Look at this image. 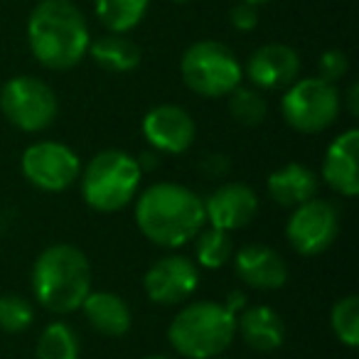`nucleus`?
Returning a JSON list of instances; mask_svg holds the SVG:
<instances>
[{
	"instance_id": "obj_17",
	"label": "nucleus",
	"mask_w": 359,
	"mask_h": 359,
	"mask_svg": "<svg viewBox=\"0 0 359 359\" xmlns=\"http://www.w3.org/2000/svg\"><path fill=\"white\" fill-rule=\"evenodd\" d=\"M236 332L256 352H273L283 344L285 325L283 318L269 305H254L236 315Z\"/></svg>"
},
{
	"instance_id": "obj_32",
	"label": "nucleus",
	"mask_w": 359,
	"mask_h": 359,
	"mask_svg": "<svg viewBox=\"0 0 359 359\" xmlns=\"http://www.w3.org/2000/svg\"><path fill=\"white\" fill-rule=\"evenodd\" d=\"M244 303H246L244 293H239V290H236V293H231V295H229V303H226V308H229L231 313H236L239 308H244Z\"/></svg>"
},
{
	"instance_id": "obj_19",
	"label": "nucleus",
	"mask_w": 359,
	"mask_h": 359,
	"mask_svg": "<svg viewBox=\"0 0 359 359\" xmlns=\"http://www.w3.org/2000/svg\"><path fill=\"white\" fill-rule=\"evenodd\" d=\"M89 325L96 332L106 334V337H121L130 330L133 315L130 308L121 295L109 293V290H99V293H89L81 303Z\"/></svg>"
},
{
	"instance_id": "obj_7",
	"label": "nucleus",
	"mask_w": 359,
	"mask_h": 359,
	"mask_svg": "<svg viewBox=\"0 0 359 359\" xmlns=\"http://www.w3.org/2000/svg\"><path fill=\"white\" fill-rule=\"evenodd\" d=\"M285 123L298 133H320L330 128L339 116L337 86L320 76L295 79L280 101Z\"/></svg>"
},
{
	"instance_id": "obj_6",
	"label": "nucleus",
	"mask_w": 359,
	"mask_h": 359,
	"mask_svg": "<svg viewBox=\"0 0 359 359\" xmlns=\"http://www.w3.org/2000/svg\"><path fill=\"white\" fill-rule=\"evenodd\" d=\"M182 81L195 94L207 99L229 96L241 84V65L226 45L217 40H202L187 47L180 62Z\"/></svg>"
},
{
	"instance_id": "obj_9",
	"label": "nucleus",
	"mask_w": 359,
	"mask_h": 359,
	"mask_svg": "<svg viewBox=\"0 0 359 359\" xmlns=\"http://www.w3.org/2000/svg\"><path fill=\"white\" fill-rule=\"evenodd\" d=\"M22 175L45 192H65L81 175V163L72 148L57 140H42L22 153Z\"/></svg>"
},
{
	"instance_id": "obj_29",
	"label": "nucleus",
	"mask_w": 359,
	"mask_h": 359,
	"mask_svg": "<svg viewBox=\"0 0 359 359\" xmlns=\"http://www.w3.org/2000/svg\"><path fill=\"white\" fill-rule=\"evenodd\" d=\"M200 172L210 180H219L229 172V158L222 153H210L200 160Z\"/></svg>"
},
{
	"instance_id": "obj_24",
	"label": "nucleus",
	"mask_w": 359,
	"mask_h": 359,
	"mask_svg": "<svg viewBox=\"0 0 359 359\" xmlns=\"http://www.w3.org/2000/svg\"><path fill=\"white\" fill-rule=\"evenodd\" d=\"M330 323H332V332L337 339L347 347H357L359 344V298L357 295H344L332 305L330 313Z\"/></svg>"
},
{
	"instance_id": "obj_26",
	"label": "nucleus",
	"mask_w": 359,
	"mask_h": 359,
	"mask_svg": "<svg viewBox=\"0 0 359 359\" xmlns=\"http://www.w3.org/2000/svg\"><path fill=\"white\" fill-rule=\"evenodd\" d=\"M35 320V310L22 295H0V330L22 332Z\"/></svg>"
},
{
	"instance_id": "obj_16",
	"label": "nucleus",
	"mask_w": 359,
	"mask_h": 359,
	"mask_svg": "<svg viewBox=\"0 0 359 359\" xmlns=\"http://www.w3.org/2000/svg\"><path fill=\"white\" fill-rule=\"evenodd\" d=\"M357 150H359V130L349 128L339 133L327 148L323 160V180L342 197H354L359 192L357 177Z\"/></svg>"
},
{
	"instance_id": "obj_35",
	"label": "nucleus",
	"mask_w": 359,
	"mask_h": 359,
	"mask_svg": "<svg viewBox=\"0 0 359 359\" xmlns=\"http://www.w3.org/2000/svg\"><path fill=\"white\" fill-rule=\"evenodd\" d=\"M172 3H187V0H172Z\"/></svg>"
},
{
	"instance_id": "obj_11",
	"label": "nucleus",
	"mask_w": 359,
	"mask_h": 359,
	"mask_svg": "<svg viewBox=\"0 0 359 359\" xmlns=\"http://www.w3.org/2000/svg\"><path fill=\"white\" fill-rule=\"evenodd\" d=\"M200 283V269L187 256H165L145 271L143 288L158 305L185 303Z\"/></svg>"
},
{
	"instance_id": "obj_12",
	"label": "nucleus",
	"mask_w": 359,
	"mask_h": 359,
	"mask_svg": "<svg viewBox=\"0 0 359 359\" xmlns=\"http://www.w3.org/2000/svg\"><path fill=\"white\" fill-rule=\"evenodd\" d=\"M143 135L148 145L158 153L180 155L195 143V121L185 109L175 104H160L145 114Z\"/></svg>"
},
{
	"instance_id": "obj_14",
	"label": "nucleus",
	"mask_w": 359,
	"mask_h": 359,
	"mask_svg": "<svg viewBox=\"0 0 359 359\" xmlns=\"http://www.w3.org/2000/svg\"><path fill=\"white\" fill-rule=\"evenodd\" d=\"M300 74V57L293 47L269 42L246 62V76L259 89H288Z\"/></svg>"
},
{
	"instance_id": "obj_25",
	"label": "nucleus",
	"mask_w": 359,
	"mask_h": 359,
	"mask_svg": "<svg viewBox=\"0 0 359 359\" xmlns=\"http://www.w3.org/2000/svg\"><path fill=\"white\" fill-rule=\"evenodd\" d=\"M229 111L236 123L241 126H259L266 118V99L259 89L251 86H236L229 94Z\"/></svg>"
},
{
	"instance_id": "obj_13",
	"label": "nucleus",
	"mask_w": 359,
	"mask_h": 359,
	"mask_svg": "<svg viewBox=\"0 0 359 359\" xmlns=\"http://www.w3.org/2000/svg\"><path fill=\"white\" fill-rule=\"evenodd\" d=\"M259 212V197L244 182H226L205 200V219L222 231L251 224Z\"/></svg>"
},
{
	"instance_id": "obj_10",
	"label": "nucleus",
	"mask_w": 359,
	"mask_h": 359,
	"mask_svg": "<svg viewBox=\"0 0 359 359\" xmlns=\"http://www.w3.org/2000/svg\"><path fill=\"white\" fill-rule=\"evenodd\" d=\"M339 234V215L327 200L303 202L293 210L285 226L290 246L303 256H318L334 244Z\"/></svg>"
},
{
	"instance_id": "obj_18",
	"label": "nucleus",
	"mask_w": 359,
	"mask_h": 359,
	"mask_svg": "<svg viewBox=\"0 0 359 359\" xmlns=\"http://www.w3.org/2000/svg\"><path fill=\"white\" fill-rule=\"evenodd\" d=\"M269 195L280 207H298L318 195V175L300 163H288L269 175Z\"/></svg>"
},
{
	"instance_id": "obj_23",
	"label": "nucleus",
	"mask_w": 359,
	"mask_h": 359,
	"mask_svg": "<svg viewBox=\"0 0 359 359\" xmlns=\"http://www.w3.org/2000/svg\"><path fill=\"white\" fill-rule=\"evenodd\" d=\"M37 359H79V337L67 323H52L42 330Z\"/></svg>"
},
{
	"instance_id": "obj_1",
	"label": "nucleus",
	"mask_w": 359,
	"mask_h": 359,
	"mask_svg": "<svg viewBox=\"0 0 359 359\" xmlns=\"http://www.w3.org/2000/svg\"><path fill=\"white\" fill-rule=\"evenodd\" d=\"M205 222L202 197L177 182H155L135 200V224L140 234L165 249L190 244Z\"/></svg>"
},
{
	"instance_id": "obj_36",
	"label": "nucleus",
	"mask_w": 359,
	"mask_h": 359,
	"mask_svg": "<svg viewBox=\"0 0 359 359\" xmlns=\"http://www.w3.org/2000/svg\"><path fill=\"white\" fill-rule=\"evenodd\" d=\"M215 359H219V357H215Z\"/></svg>"
},
{
	"instance_id": "obj_15",
	"label": "nucleus",
	"mask_w": 359,
	"mask_h": 359,
	"mask_svg": "<svg viewBox=\"0 0 359 359\" xmlns=\"http://www.w3.org/2000/svg\"><path fill=\"white\" fill-rule=\"evenodd\" d=\"M234 271L241 278V283L259 290L283 288L288 280V266H285L283 256L264 244H249L241 251H236Z\"/></svg>"
},
{
	"instance_id": "obj_34",
	"label": "nucleus",
	"mask_w": 359,
	"mask_h": 359,
	"mask_svg": "<svg viewBox=\"0 0 359 359\" xmlns=\"http://www.w3.org/2000/svg\"><path fill=\"white\" fill-rule=\"evenodd\" d=\"M145 359H170V357H163V354H153V357H145Z\"/></svg>"
},
{
	"instance_id": "obj_33",
	"label": "nucleus",
	"mask_w": 359,
	"mask_h": 359,
	"mask_svg": "<svg viewBox=\"0 0 359 359\" xmlns=\"http://www.w3.org/2000/svg\"><path fill=\"white\" fill-rule=\"evenodd\" d=\"M244 3H251V6H264V3H271V0H244Z\"/></svg>"
},
{
	"instance_id": "obj_22",
	"label": "nucleus",
	"mask_w": 359,
	"mask_h": 359,
	"mask_svg": "<svg viewBox=\"0 0 359 359\" xmlns=\"http://www.w3.org/2000/svg\"><path fill=\"white\" fill-rule=\"evenodd\" d=\"M192 241H195L197 266L215 271V269H222L224 264H229L231 251H234L229 231H222V229H217V226H210V229L202 226L200 234Z\"/></svg>"
},
{
	"instance_id": "obj_27",
	"label": "nucleus",
	"mask_w": 359,
	"mask_h": 359,
	"mask_svg": "<svg viewBox=\"0 0 359 359\" xmlns=\"http://www.w3.org/2000/svg\"><path fill=\"white\" fill-rule=\"evenodd\" d=\"M318 69H320V74H318L320 79L330 81V84H337V81L347 74L349 60L342 50H327V52H323V57H320Z\"/></svg>"
},
{
	"instance_id": "obj_21",
	"label": "nucleus",
	"mask_w": 359,
	"mask_h": 359,
	"mask_svg": "<svg viewBox=\"0 0 359 359\" xmlns=\"http://www.w3.org/2000/svg\"><path fill=\"white\" fill-rule=\"evenodd\" d=\"M150 0H94L96 15L109 32H128L148 13Z\"/></svg>"
},
{
	"instance_id": "obj_30",
	"label": "nucleus",
	"mask_w": 359,
	"mask_h": 359,
	"mask_svg": "<svg viewBox=\"0 0 359 359\" xmlns=\"http://www.w3.org/2000/svg\"><path fill=\"white\" fill-rule=\"evenodd\" d=\"M135 163H138L140 172L155 170V165H158V150H145V153H140V158H135Z\"/></svg>"
},
{
	"instance_id": "obj_5",
	"label": "nucleus",
	"mask_w": 359,
	"mask_h": 359,
	"mask_svg": "<svg viewBox=\"0 0 359 359\" xmlns=\"http://www.w3.org/2000/svg\"><path fill=\"white\" fill-rule=\"evenodd\" d=\"M140 172L135 158L123 150H101L89 160L81 175V197L96 212L123 210L135 200L140 187Z\"/></svg>"
},
{
	"instance_id": "obj_3",
	"label": "nucleus",
	"mask_w": 359,
	"mask_h": 359,
	"mask_svg": "<svg viewBox=\"0 0 359 359\" xmlns=\"http://www.w3.org/2000/svg\"><path fill=\"white\" fill-rule=\"evenodd\" d=\"M32 293L52 313H74L91 293V266L84 251L72 244H55L32 266Z\"/></svg>"
},
{
	"instance_id": "obj_20",
	"label": "nucleus",
	"mask_w": 359,
	"mask_h": 359,
	"mask_svg": "<svg viewBox=\"0 0 359 359\" xmlns=\"http://www.w3.org/2000/svg\"><path fill=\"white\" fill-rule=\"evenodd\" d=\"M89 55L99 67H104L106 72H116V74L133 72L143 60L140 47L123 32H109V35L89 42Z\"/></svg>"
},
{
	"instance_id": "obj_2",
	"label": "nucleus",
	"mask_w": 359,
	"mask_h": 359,
	"mask_svg": "<svg viewBox=\"0 0 359 359\" xmlns=\"http://www.w3.org/2000/svg\"><path fill=\"white\" fill-rule=\"evenodd\" d=\"M27 42L47 69H72L89 52V25L72 0H40L27 20Z\"/></svg>"
},
{
	"instance_id": "obj_4",
	"label": "nucleus",
	"mask_w": 359,
	"mask_h": 359,
	"mask_svg": "<svg viewBox=\"0 0 359 359\" xmlns=\"http://www.w3.org/2000/svg\"><path fill=\"white\" fill-rule=\"evenodd\" d=\"M236 313L224 303L200 300L180 310L168 327V339L185 359H215L234 342Z\"/></svg>"
},
{
	"instance_id": "obj_31",
	"label": "nucleus",
	"mask_w": 359,
	"mask_h": 359,
	"mask_svg": "<svg viewBox=\"0 0 359 359\" xmlns=\"http://www.w3.org/2000/svg\"><path fill=\"white\" fill-rule=\"evenodd\" d=\"M347 109L352 116L359 114V84L354 81V84H349V91H347Z\"/></svg>"
},
{
	"instance_id": "obj_8",
	"label": "nucleus",
	"mask_w": 359,
	"mask_h": 359,
	"mask_svg": "<svg viewBox=\"0 0 359 359\" xmlns=\"http://www.w3.org/2000/svg\"><path fill=\"white\" fill-rule=\"evenodd\" d=\"M0 109L15 128L37 133L57 118V96L37 76H15L0 89Z\"/></svg>"
},
{
	"instance_id": "obj_28",
	"label": "nucleus",
	"mask_w": 359,
	"mask_h": 359,
	"mask_svg": "<svg viewBox=\"0 0 359 359\" xmlns=\"http://www.w3.org/2000/svg\"><path fill=\"white\" fill-rule=\"evenodd\" d=\"M259 6H251V3H244V0H239L234 8H231L229 13V20L231 25L236 27L239 32H251L256 25H259V11H256Z\"/></svg>"
}]
</instances>
